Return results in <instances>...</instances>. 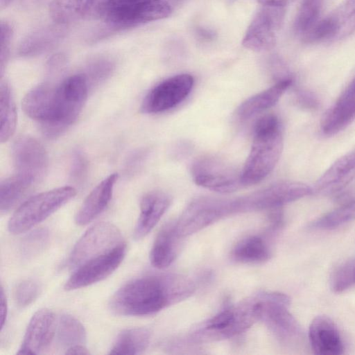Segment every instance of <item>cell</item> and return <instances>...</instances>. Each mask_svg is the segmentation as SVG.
<instances>
[{
	"label": "cell",
	"mask_w": 355,
	"mask_h": 355,
	"mask_svg": "<svg viewBox=\"0 0 355 355\" xmlns=\"http://www.w3.org/2000/svg\"><path fill=\"white\" fill-rule=\"evenodd\" d=\"M66 63V58L62 54H56L52 56L47 64V67L51 73L59 71L64 67Z\"/></svg>",
	"instance_id": "38"
},
{
	"label": "cell",
	"mask_w": 355,
	"mask_h": 355,
	"mask_svg": "<svg viewBox=\"0 0 355 355\" xmlns=\"http://www.w3.org/2000/svg\"><path fill=\"white\" fill-rule=\"evenodd\" d=\"M355 284V259H349L338 264L331 272V288L341 293Z\"/></svg>",
	"instance_id": "31"
},
{
	"label": "cell",
	"mask_w": 355,
	"mask_h": 355,
	"mask_svg": "<svg viewBox=\"0 0 355 355\" xmlns=\"http://www.w3.org/2000/svg\"><path fill=\"white\" fill-rule=\"evenodd\" d=\"M355 178V148L336 159L315 182L313 192L337 194Z\"/></svg>",
	"instance_id": "15"
},
{
	"label": "cell",
	"mask_w": 355,
	"mask_h": 355,
	"mask_svg": "<svg viewBox=\"0 0 355 355\" xmlns=\"http://www.w3.org/2000/svg\"><path fill=\"white\" fill-rule=\"evenodd\" d=\"M87 162L84 155L79 151L74 153L70 169V175L75 181H80L85 175Z\"/></svg>",
	"instance_id": "37"
},
{
	"label": "cell",
	"mask_w": 355,
	"mask_h": 355,
	"mask_svg": "<svg viewBox=\"0 0 355 355\" xmlns=\"http://www.w3.org/2000/svg\"><path fill=\"white\" fill-rule=\"evenodd\" d=\"M297 103L302 108L309 110H314L319 107V100L311 92L303 89H299L295 92Z\"/></svg>",
	"instance_id": "36"
},
{
	"label": "cell",
	"mask_w": 355,
	"mask_h": 355,
	"mask_svg": "<svg viewBox=\"0 0 355 355\" xmlns=\"http://www.w3.org/2000/svg\"><path fill=\"white\" fill-rule=\"evenodd\" d=\"M258 318H266L274 331L283 340L295 341L302 336L299 324L287 310L289 299L284 295L275 294L270 301L259 302Z\"/></svg>",
	"instance_id": "12"
},
{
	"label": "cell",
	"mask_w": 355,
	"mask_h": 355,
	"mask_svg": "<svg viewBox=\"0 0 355 355\" xmlns=\"http://www.w3.org/2000/svg\"><path fill=\"white\" fill-rule=\"evenodd\" d=\"M117 178V173L110 174L89 193L75 216L77 225L88 224L104 211L112 198Z\"/></svg>",
	"instance_id": "18"
},
{
	"label": "cell",
	"mask_w": 355,
	"mask_h": 355,
	"mask_svg": "<svg viewBox=\"0 0 355 355\" xmlns=\"http://www.w3.org/2000/svg\"><path fill=\"white\" fill-rule=\"evenodd\" d=\"M0 139L7 141L14 134L17 124L16 106L8 83L1 81L0 85Z\"/></svg>",
	"instance_id": "23"
},
{
	"label": "cell",
	"mask_w": 355,
	"mask_h": 355,
	"mask_svg": "<svg viewBox=\"0 0 355 355\" xmlns=\"http://www.w3.org/2000/svg\"><path fill=\"white\" fill-rule=\"evenodd\" d=\"M355 120V77L323 115L320 130L326 136L336 135Z\"/></svg>",
	"instance_id": "14"
},
{
	"label": "cell",
	"mask_w": 355,
	"mask_h": 355,
	"mask_svg": "<svg viewBox=\"0 0 355 355\" xmlns=\"http://www.w3.org/2000/svg\"><path fill=\"white\" fill-rule=\"evenodd\" d=\"M324 0H304L297 13L294 30L301 37L320 19Z\"/></svg>",
	"instance_id": "30"
},
{
	"label": "cell",
	"mask_w": 355,
	"mask_h": 355,
	"mask_svg": "<svg viewBox=\"0 0 355 355\" xmlns=\"http://www.w3.org/2000/svg\"><path fill=\"white\" fill-rule=\"evenodd\" d=\"M263 6H276L284 7L295 0H258Z\"/></svg>",
	"instance_id": "41"
},
{
	"label": "cell",
	"mask_w": 355,
	"mask_h": 355,
	"mask_svg": "<svg viewBox=\"0 0 355 355\" xmlns=\"http://www.w3.org/2000/svg\"><path fill=\"white\" fill-rule=\"evenodd\" d=\"M92 0H52L49 13L57 24L64 25L85 17Z\"/></svg>",
	"instance_id": "24"
},
{
	"label": "cell",
	"mask_w": 355,
	"mask_h": 355,
	"mask_svg": "<svg viewBox=\"0 0 355 355\" xmlns=\"http://www.w3.org/2000/svg\"><path fill=\"white\" fill-rule=\"evenodd\" d=\"M172 299V286L165 277L148 275L123 284L112 295L111 311L123 316H145L159 312Z\"/></svg>",
	"instance_id": "2"
},
{
	"label": "cell",
	"mask_w": 355,
	"mask_h": 355,
	"mask_svg": "<svg viewBox=\"0 0 355 355\" xmlns=\"http://www.w3.org/2000/svg\"><path fill=\"white\" fill-rule=\"evenodd\" d=\"M173 1H175V2H179V1H182V0H173Z\"/></svg>",
	"instance_id": "44"
},
{
	"label": "cell",
	"mask_w": 355,
	"mask_h": 355,
	"mask_svg": "<svg viewBox=\"0 0 355 355\" xmlns=\"http://www.w3.org/2000/svg\"><path fill=\"white\" fill-rule=\"evenodd\" d=\"M41 292L40 284L31 279L19 282L14 288L13 296L16 304L24 308L31 304Z\"/></svg>",
	"instance_id": "32"
},
{
	"label": "cell",
	"mask_w": 355,
	"mask_h": 355,
	"mask_svg": "<svg viewBox=\"0 0 355 355\" xmlns=\"http://www.w3.org/2000/svg\"><path fill=\"white\" fill-rule=\"evenodd\" d=\"M197 33L201 38H204L205 40H211L214 37V32L205 28H198Z\"/></svg>",
	"instance_id": "42"
},
{
	"label": "cell",
	"mask_w": 355,
	"mask_h": 355,
	"mask_svg": "<svg viewBox=\"0 0 355 355\" xmlns=\"http://www.w3.org/2000/svg\"><path fill=\"white\" fill-rule=\"evenodd\" d=\"M66 354H80V355H87L89 354V350L83 345H77L72 346L68 349L65 352Z\"/></svg>",
	"instance_id": "40"
},
{
	"label": "cell",
	"mask_w": 355,
	"mask_h": 355,
	"mask_svg": "<svg viewBox=\"0 0 355 355\" xmlns=\"http://www.w3.org/2000/svg\"><path fill=\"white\" fill-rule=\"evenodd\" d=\"M119 229L114 225L101 222L89 228L73 246L68 263L74 268L87 260L105 253L123 243Z\"/></svg>",
	"instance_id": "6"
},
{
	"label": "cell",
	"mask_w": 355,
	"mask_h": 355,
	"mask_svg": "<svg viewBox=\"0 0 355 355\" xmlns=\"http://www.w3.org/2000/svg\"><path fill=\"white\" fill-rule=\"evenodd\" d=\"M233 256L241 262L257 263L267 260L269 251L262 239L250 236L236 245L233 250Z\"/></svg>",
	"instance_id": "28"
},
{
	"label": "cell",
	"mask_w": 355,
	"mask_h": 355,
	"mask_svg": "<svg viewBox=\"0 0 355 355\" xmlns=\"http://www.w3.org/2000/svg\"><path fill=\"white\" fill-rule=\"evenodd\" d=\"M12 156L15 175L33 185L44 175L48 155L44 146L30 136H21L14 142Z\"/></svg>",
	"instance_id": "9"
},
{
	"label": "cell",
	"mask_w": 355,
	"mask_h": 355,
	"mask_svg": "<svg viewBox=\"0 0 355 355\" xmlns=\"http://www.w3.org/2000/svg\"><path fill=\"white\" fill-rule=\"evenodd\" d=\"M309 338L313 352L320 355L343 353V343L335 323L326 315H318L311 321Z\"/></svg>",
	"instance_id": "16"
},
{
	"label": "cell",
	"mask_w": 355,
	"mask_h": 355,
	"mask_svg": "<svg viewBox=\"0 0 355 355\" xmlns=\"http://www.w3.org/2000/svg\"><path fill=\"white\" fill-rule=\"evenodd\" d=\"M252 144L241 171L242 186L263 180L277 164L283 149V134L279 119L274 114L259 118L254 127Z\"/></svg>",
	"instance_id": "3"
},
{
	"label": "cell",
	"mask_w": 355,
	"mask_h": 355,
	"mask_svg": "<svg viewBox=\"0 0 355 355\" xmlns=\"http://www.w3.org/2000/svg\"><path fill=\"white\" fill-rule=\"evenodd\" d=\"M114 65L112 62L107 60L101 59L90 63L86 73H83L88 83L97 84L106 79L112 73Z\"/></svg>",
	"instance_id": "34"
},
{
	"label": "cell",
	"mask_w": 355,
	"mask_h": 355,
	"mask_svg": "<svg viewBox=\"0 0 355 355\" xmlns=\"http://www.w3.org/2000/svg\"><path fill=\"white\" fill-rule=\"evenodd\" d=\"M84 74H75L58 84H40L31 89L22 100L27 116L38 121L49 137L60 135L78 118L88 94Z\"/></svg>",
	"instance_id": "1"
},
{
	"label": "cell",
	"mask_w": 355,
	"mask_h": 355,
	"mask_svg": "<svg viewBox=\"0 0 355 355\" xmlns=\"http://www.w3.org/2000/svg\"><path fill=\"white\" fill-rule=\"evenodd\" d=\"M178 236L175 227L172 228L170 225L160 230L150 253V262L154 267L163 269L175 260L177 254L175 239Z\"/></svg>",
	"instance_id": "21"
},
{
	"label": "cell",
	"mask_w": 355,
	"mask_h": 355,
	"mask_svg": "<svg viewBox=\"0 0 355 355\" xmlns=\"http://www.w3.org/2000/svg\"><path fill=\"white\" fill-rule=\"evenodd\" d=\"M328 17L334 29V40L345 38L355 31V0H344Z\"/></svg>",
	"instance_id": "26"
},
{
	"label": "cell",
	"mask_w": 355,
	"mask_h": 355,
	"mask_svg": "<svg viewBox=\"0 0 355 355\" xmlns=\"http://www.w3.org/2000/svg\"><path fill=\"white\" fill-rule=\"evenodd\" d=\"M59 344L69 348L77 345H84L86 341V331L82 323L69 314L60 315L56 327Z\"/></svg>",
	"instance_id": "25"
},
{
	"label": "cell",
	"mask_w": 355,
	"mask_h": 355,
	"mask_svg": "<svg viewBox=\"0 0 355 355\" xmlns=\"http://www.w3.org/2000/svg\"><path fill=\"white\" fill-rule=\"evenodd\" d=\"M149 331L144 328H130L121 331L115 338L110 354H139L147 347Z\"/></svg>",
	"instance_id": "22"
},
{
	"label": "cell",
	"mask_w": 355,
	"mask_h": 355,
	"mask_svg": "<svg viewBox=\"0 0 355 355\" xmlns=\"http://www.w3.org/2000/svg\"><path fill=\"white\" fill-rule=\"evenodd\" d=\"M190 171L196 184L211 191L230 193L242 186L241 171L215 155H206L196 158Z\"/></svg>",
	"instance_id": "5"
},
{
	"label": "cell",
	"mask_w": 355,
	"mask_h": 355,
	"mask_svg": "<svg viewBox=\"0 0 355 355\" xmlns=\"http://www.w3.org/2000/svg\"><path fill=\"white\" fill-rule=\"evenodd\" d=\"M193 78L187 73L170 77L152 88L144 97L141 111L157 114L170 110L182 103L191 92Z\"/></svg>",
	"instance_id": "10"
},
{
	"label": "cell",
	"mask_w": 355,
	"mask_h": 355,
	"mask_svg": "<svg viewBox=\"0 0 355 355\" xmlns=\"http://www.w3.org/2000/svg\"><path fill=\"white\" fill-rule=\"evenodd\" d=\"M126 252L125 242L113 249L94 257L74 268L64 284V289L72 291L103 280L121 264Z\"/></svg>",
	"instance_id": "7"
},
{
	"label": "cell",
	"mask_w": 355,
	"mask_h": 355,
	"mask_svg": "<svg viewBox=\"0 0 355 355\" xmlns=\"http://www.w3.org/2000/svg\"><path fill=\"white\" fill-rule=\"evenodd\" d=\"M284 15L283 6H263L248 26L243 45L256 51L272 49L275 44L277 33L283 23Z\"/></svg>",
	"instance_id": "11"
},
{
	"label": "cell",
	"mask_w": 355,
	"mask_h": 355,
	"mask_svg": "<svg viewBox=\"0 0 355 355\" xmlns=\"http://www.w3.org/2000/svg\"><path fill=\"white\" fill-rule=\"evenodd\" d=\"M171 201L170 197L161 191H152L142 198L133 233L135 240L143 239L153 230L170 206Z\"/></svg>",
	"instance_id": "17"
},
{
	"label": "cell",
	"mask_w": 355,
	"mask_h": 355,
	"mask_svg": "<svg viewBox=\"0 0 355 355\" xmlns=\"http://www.w3.org/2000/svg\"><path fill=\"white\" fill-rule=\"evenodd\" d=\"M12 36V28L9 23H1V49H0V74L3 76L8 59L10 42Z\"/></svg>",
	"instance_id": "35"
},
{
	"label": "cell",
	"mask_w": 355,
	"mask_h": 355,
	"mask_svg": "<svg viewBox=\"0 0 355 355\" xmlns=\"http://www.w3.org/2000/svg\"><path fill=\"white\" fill-rule=\"evenodd\" d=\"M56 331L55 318L48 309H41L32 316L17 352L18 354H38L50 345Z\"/></svg>",
	"instance_id": "13"
},
{
	"label": "cell",
	"mask_w": 355,
	"mask_h": 355,
	"mask_svg": "<svg viewBox=\"0 0 355 355\" xmlns=\"http://www.w3.org/2000/svg\"><path fill=\"white\" fill-rule=\"evenodd\" d=\"M31 184L15 174L1 180L0 184V210L7 212L28 192Z\"/></svg>",
	"instance_id": "27"
},
{
	"label": "cell",
	"mask_w": 355,
	"mask_h": 355,
	"mask_svg": "<svg viewBox=\"0 0 355 355\" xmlns=\"http://www.w3.org/2000/svg\"><path fill=\"white\" fill-rule=\"evenodd\" d=\"M292 77L278 80L270 87L260 92L240 104L236 116L240 120H246L274 106L284 92L292 85Z\"/></svg>",
	"instance_id": "19"
},
{
	"label": "cell",
	"mask_w": 355,
	"mask_h": 355,
	"mask_svg": "<svg viewBox=\"0 0 355 355\" xmlns=\"http://www.w3.org/2000/svg\"><path fill=\"white\" fill-rule=\"evenodd\" d=\"M171 12V7L165 0H144L113 10L103 22L108 28L119 31L166 18Z\"/></svg>",
	"instance_id": "8"
},
{
	"label": "cell",
	"mask_w": 355,
	"mask_h": 355,
	"mask_svg": "<svg viewBox=\"0 0 355 355\" xmlns=\"http://www.w3.org/2000/svg\"><path fill=\"white\" fill-rule=\"evenodd\" d=\"M1 328H3V326L6 321L7 313H8V305L6 296L5 295L3 288H1Z\"/></svg>",
	"instance_id": "39"
},
{
	"label": "cell",
	"mask_w": 355,
	"mask_h": 355,
	"mask_svg": "<svg viewBox=\"0 0 355 355\" xmlns=\"http://www.w3.org/2000/svg\"><path fill=\"white\" fill-rule=\"evenodd\" d=\"M76 193L72 187H62L38 193L22 203L10 218L8 229L19 234L35 227L72 199Z\"/></svg>",
	"instance_id": "4"
},
{
	"label": "cell",
	"mask_w": 355,
	"mask_h": 355,
	"mask_svg": "<svg viewBox=\"0 0 355 355\" xmlns=\"http://www.w3.org/2000/svg\"><path fill=\"white\" fill-rule=\"evenodd\" d=\"M62 26H46L29 33L21 41L18 54L23 57L35 56L51 50L64 35Z\"/></svg>",
	"instance_id": "20"
},
{
	"label": "cell",
	"mask_w": 355,
	"mask_h": 355,
	"mask_svg": "<svg viewBox=\"0 0 355 355\" xmlns=\"http://www.w3.org/2000/svg\"><path fill=\"white\" fill-rule=\"evenodd\" d=\"M12 0H0L1 7L8 6Z\"/></svg>",
	"instance_id": "43"
},
{
	"label": "cell",
	"mask_w": 355,
	"mask_h": 355,
	"mask_svg": "<svg viewBox=\"0 0 355 355\" xmlns=\"http://www.w3.org/2000/svg\"><path fill=\"white\" fill-rule=\"evenodd\" d=\"M355 220V200L347 202L327 213L315 221L310 227L317 230H332Z\"/></svg>",
	"instance_id": "29"
},
{
	"label": "cell",
	"mask_w": 355,
	"mask_h": 355,
	"mask_svg": "<svg viewBox=\"0 0 355 355\" xmlns=\"http://www.w3.org/2000/svg\"><path fill=\"white\" fill-rule=\"evenodd\" d=\"M49 241V232L45 229L36 230L28 234L21 244V255L26 258H32L40 252Z\"/></svg>",
	"instance_id": "33"
}]
</instances>
